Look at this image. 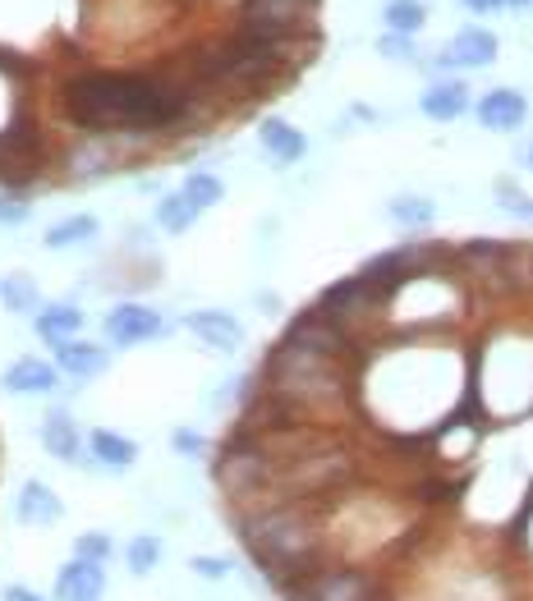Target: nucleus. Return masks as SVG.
I'll list each match as a JSON object with an SVG mask.
<instances>
[{
	"instance_id": "nucleus-1",
	"label": "nucleus",
	"mask_w": 533,
	"mask_h": 601,
	"mask_svg": "<svg viewBox=\"0 0 533 601\" xmlns=\"http://www.w3.org/2000/svg\"><path fill=\"white\" fill-rule=\"evenodd\" d=\"M70 116L87 129H162L180 116V97L133 74H87L70 83Z\"/></svg>"
},
{
	"instance_id": "nucleus-2",
	"label": "nucleus",
	"mask_w": 533,
	"mask_h": 601,
	"mask_svg": "<svg viewBox=\"0 0 533 601\" xmlns=\"http://www.w3.org/2000/svg\"><path fill=\"white\" fill-rule=\"evenodd\" d=\"M244 542H249L253 561L276 569V574H318V551L322 538L308 515H299L295 505H276V509H262V515L244 519Z\"/></svg>"
},
{
	"instance_id": "nucleus-3",
	"label": "nucleus",
	"mask_w": 533,
	"mask_h": 601,
	"mask_svg": "<svg viewBox=\"0 0 533 601\" xmlns=\"http://www.w3.org/2000/svg\"><path fill=\"white\" fill-rule=\"evenodd\" d=\"M276 382V395L291 399V405H327V399L341 395V372H336V359L327 353H313V349H299L285 340L272 363H266Z\"/></svg>"
},
{
	"instance_id": "nucleus-4",
	"label": "nucleus",
	"mask_w": 533,
	"mask_h": 601,
	"mask_svg": "<svg viewBox=\"0 0 533 601\" xmlns=\"http://www.w3.org/2000/svg\"><path fill=\"white\" fill-rule=\"evenodd\" d=\"M299 601H377V584L364 569H318L299 578Z\"/></svg>"
},
{
	"instance_id": "nucleus-5",
	"label": "nucleus",
	"mask_w": 533,
	"mask_h": 601,
	"mask_svg": "<svg viewBox=\"0 0 533 601\" xmlns=\"http://www.w3.org/2000/svg\"><path fill=\"white\" fill-rule=\"evenodd\" d=\"M266 478H272V459L262 450H249V445H230L226 459L216 464V482L226 486L230 496H253Z\"/></svg>"
},
{
	"instance_id": "nucleus-6",
	"label": "nucleus",
	"mask_w": 533,
	"mask_h": 601,
	"mask_svg": "<svg viewBox=\"0 0 533 601\" xmlns=\"http://www.w3.org/2000/svg\"><path fill=\"white\" fill-rule=\"evenodd\" d=\"M162 330H166L162 313H152V308H143V303H120L116 313L106 317V336L116 340L120 349L143 345V340H157Z\"/></svg>"
},
{
	"instance_id": "nucleus-7",
	"label": "nucleus",
	"mask_w": 533,
	"mask_h": 601,
	"mask_svg": "<svg viewBox=\"0 0 533 601\" xmlns=\"http://www.w3.org/2000/svg\"><path fill=\"white\" fill-rule=\"evenodd\" d=\"M291 345L299 349H313V353H327V359H341V353L350 349V336H345V326L331 322L322 308L318 313H304L295 326H291V336H285Z\"/></svg>"
},
{
	"instance_id": "nucleus-8",
	"label": "nucleus",
	"mask_w": 533,
	"mask_h": 601,
	"mask_svg": "<svg viewBox=\"0 0 533 601\" xmlns=\"http://www.w3.org/2000/svg\"><path fill=\"white\" fill-rule=\"evenodd\" d=\"M474 116H478L483 129L510 133V129H520V124H524L529 101L516 93V87H493V93H483V101L474 106Z\"/></svg>"
},
{
	"instance_id": "nucleus-9",
	"label": "nucleus",
	"mask_w": 533,
	"mask_h": 601,
	"mask_svg": "<svg viewBox=\"0 0 533 601\" xmlns=\"http://www.w3.org/2000/svg\"><path fill=\"white\" fill-rule=\"evenodd\" d=\"M493 60H497V37L487 28H464L441 51V64H451V70H483Z\"/></svg>"
},
{
	"instance_id": "nucleus-10",
	"label": "nucleus",
	"mask_w": 533,
	"mask_h": 601,
	"mask_svg": "<svg viewBox=\"0 0 533 601\" xmlns=\"http://www.w3.org/2000/svg\"><path fill=\"white\" fill-rule=\"evenodd\" d=\"M102 588H106V569L97 561H79L74 555V561L56 574V597L60 601H97Z\"/></svg>"
},
{
	"instance_id": "nucleus-11",
	"label": "nucleus",
	"mask_w": 533,
	"mask_h": 601,
	"mask_svg": "<svg viewBox=\"0 0 533 601\" xmlns=\"http://www.w3.org/2000/svg\"><path fill=\"white\" fill-rule=\"evenodd\" d=\"M185 326L212 349H239L244 345V326L230 313H216V308H198V313L185 317Z\"/></svg>"
},
{
	"instance_id": "nucleus-12",
	"label": "nucleus",
	"mask_w": 533,
	"mask_h": 601,
	"mask_svg": "<svg viewBox=\"0 0 533 601\" xmlns=\"http://www.w3.org/2000/svg\"><path fill=\"white\" fill-rule=\"evenodd\" d=\"M258 139H262V147L272 152V161H281V166H295L304 152H308V139L295 129V124H285V120H262V129H258Z\"/></svg>"
},
{
	"instance_id": "nucleus-13",
	"label": "nucleus",
	"mask_w": 533,
	"mask_h": 601,
	"mask_svg": "<svg viewBox=\"0 0 533 601\" xmlns=\"http://www.w3.org/2000/svg\"><path fill=\"white\" fill-rule=\"evenodd\" d=\"M418 106H424L428 120H460L464 110H470V87L464 83H433L424 97H418Z\"/></svg>"
},
{
	"instance_id": "nucleus-14",
	"label": "nucleus",
	"mask_w": 533,
	"mask_h": 601,
	"mask_svg": "<svg viewBox=\"0 0 533 601\" xmlns=\"http://www.w3.org/2000/svg\"><path fill=\"white\" fill-rule=\"evenodd\" d=\"M56 363H60V372H70V376H97V372H106V349L87 345V340H60L56 345Z\"/></svg>"
},
{
	"instance_id": "nucleus-15",
	"label": "nucleus",
	"mask_w": 533,
	"mask_h": 601,
	"mask_svg": "<svg viewBox=\"0 0 533 601\" xmlns=\"http://www.w3.org/2000/svg\"><path fill=\"white\" fill-rule=\"evenodd\" d=\"M5 390H14V395H47V390H56V368L42 363V359H19L5 372Z\"/></svg>"
},
{
	"instance_id": "nucleus-16",
	"label": "nucleus",
	"mask_w": 533,
	"mask_h": 601,
	"mask_svg": "<svg viewBox=\"0 0 533 601\" xmlns=\"http://www.w3.org/2000/svg\"><path fill=\"white\" fill-rule=\"evenodd\" d=\"M19 519L24 524H56L60 519V496L47 482H24V492H19Z\"/></svg>"
},
{
	"instance_id": "nucleus-17",
	"label": "nucleus",
	"mask_w": 533,
	"mask_h": 601,
	"mask_svg": "<svg viewBox=\"0 0 533 601\" xmlns=\"http://www.w3.org/2000/svg\"><path fill=\"white\" fill-rule=\"evenodd\" d=\"M33 326H37V336H42V340L60 345V340H70L74 330L83 326V313H79L74 303H51V308H42V313L33 317Z\"/></svg>"
},
{
	"instance_id": "nucleus-18",
	"label": "nucleus",
	"mask_w": 533,
	"mask_h": 601,
	"mask_svg": "<svg viewBox=\"0 0 533 601\" xmlns=\"http://www.w3.org/2000/svg\"><path fill=\"white\" fill-rule=\"evenodd\" d=\"M42 445H47L60 464H74L79 459V428L64 413H51L47 422H42Z\"/></svg>"
},
{
	"instance_id": "nucleus-19",
	"label": "nucleus",
	"mask_w": 533,
	"mask_h": 601,
	"mask_svg": "<svg viewBox=\"0 0 533 601\" xmlns=\"http://www.w3.org/2000/svg\"><path fill=\"white\" fill-rule=\"evenodd\" d=\"M93 455L106 464V469H129L139 459V445L120 432H93Z\"/></svg>"
},
{
	"instance_id": "nucleus-20",
	"label": "nucleus",
	"mask_w": 533,
	"mask_h": 601,
	"mask_svg": "<svg viewBox=\"0 0 533 601\" xmlns=\"http://www.w3.org/2000/svg\"><path fill=\"white\" fill-rule=\"evenodd\" d=\"M87 239H97V216H64L47 230V249H74Z\"/></svg>"
},
{
	"instance_id": "nucleus-21",
	"label": "nucleus",
	"mask_w": 533,
	"mask_h": 601,
	"mask_svg": "<svg viewBox=\"0 0 533 601\" xmlns=\"http://www.w3.org/2000/svg\"><path fill=\"white\" fill-rule=\"evenodd\" d=\"M198 216H203V212H198L185 193H170V197H162V203H157V226L166 235H185Z\"/></svg>"
},
{
	"instance_id": "nucleus-22",
	"label": "nucleus",
	"mask_w": 533,
	"mask_h": 601,
	"mask_svg": "<svg viewBox=\"0 0 533 601\" xmlns=\"http://www.w3.org/2000/svg\"><path fill=\"white\" fill-rule=\"evenodd\" d=\"M387 28L395 33V37H414L418 28H424V5H418V0H391V5H387Z\"/></svg>"
},
{
	"instance_id": "nucleus-23",
	"label": "nucleus",
	"mask_w": 533,
	"mask_h": 601,
	"mask_svg": "<svg viewBox=\"0 0 533 601\" xmlns=\"http://www.w3.org/2000/svg\"><path fill=\"white\" fill-rule=\"evenodd\" d=\"M391 220H395V226H405V230L433 226V203H428V197L405 193V197H395V203H391Z\"/></svg>"
},
{
	"instance_id": "nucleus-24",
	"label": "nucleus",
	"mask_w": 533,
	"mask_h": 601,
	"mask_svg": "<svg viewBox=\"0 0 533 601\" xmlns=\"http://www.w3.org/2000/svg\"><path fill=\"white\" fill-rule=\"evenodd\" d=\"M180 193L189 197V203H193L198 212H208V207H216L221 197H226V189H221V180H216V175H203V170H198V175H189Z\"/></svg>"
},
{
	"instance_id": "nucleus-25",
	"label": "nucleus",
	"mask_w": 533,
	"mask_h": 601,
	"mask_svg": "<svg viewBox=\"0 0 533 601\" xmlns=\"http://www.w3.org/2000/svg\"><path fill=\"white\" fill-rule=\"evenodd\" d=\"M162 561V538H152V532H139V538L129 542V574H152Z\"/></svg>"
},
{
	"instance_id": "nucleus-26",
	"label": "nucleus",
	"mask_w": 533,
	"mask_h": 601,
	"mask_svg": "<svg viewBox=\"0 0 533 601\" xmlns=\"http://www.w3.org/2000/svg\"><path fill=\"white\" fill-rule=\"evenodd\" d=\"M0 295H5L10 313H37V289L28 276H5L0 280Z\"/></svg>"
},
{
	"instance_id": "nucleus-27",
	"label": "nucleus",
	"mask_w": 533,
	"mask_h": 601,
	"mask_svg": "<svg viewBox=\"0 0 533 601\" xmlns=\"http://www.w3.org/2000/svg\"><path fill=\"white\" fill-rule=\"evenodd\" d=\"M497 197H501V207H506L510 216H520V220H529V226H533V197H529L524 189H516L510 180H501V184H497Z\"/></svg>"
},
{
	"instance_id": "nucleus-28",
	"label": "nucleus",
	"mask_w": 533,
	"mask_h": 601,
	"mask_svg": "<svg viewBox=\"0 0 533 601\" xmlns=\"http://www.w3.org/2000/svg\"><path fill=\"white\" fill-rule=\"evenodd\" d=\"M74 555H79V561H106V555H110V538H102V532H83V538L74 542Z\"/></svg>"
},
{
	"instance_id": "nucleus-29",
	"label": "nucleus",
	"mask_w": 533,
	"mask_h": 601,
	"mask_svg": "<svg viewBox=\"0 0 533 601\" xmlns=\"http://www.w3.org/2000/svg\"><path fill=\"white\" fill-rule=\"evenodd\" d=\"M189 569H193L198 578H212V584H216V578L230 574V561H221V555H193Z\"/></svg>"
},
{
	"instance_id": "nucleus-30",
	"label": "nucleus",
	"mask_w": 533,
	"mask_h": 601,
	"mask_svg": "<svg viewBox=\"0 0 533 601\" xmlns=\"http://www.w3.org/2000/svg\"><path fill=\"white\" fill-rule=\"evenodd\" d=\"M377 51H382L387 60H410L414 56V47H410V37H382V41H377Z\"/></svg>"
},
{
	"instance_id": "nucleus-31",
	"label": "nucleus",
	"mask_w": 533,
	"mask_h": 601,
	"mask_svg": "<svg viewBox=\"0 0 533 601\" xmlns=\"http://www.w3.org/2000/svg\"><path fill=\"white\" fill-rule=\"evenodd\" d=\"M170 445H175V450H180V455H203V450H208V441L198 436V432H175V436H170Z\"/></svg>"
},
{
	"instance_id": "nucleus-32",
	"label": "nucleus",
	"mask_w": 533,
	"mask_h": 601,
	"mask_svg": "<svg viewBox=\"0 0 533 601\" xmlns=\"http://www.w3.org/2000/svg\"><path fill=\"white\" fill-rule=\"evenodd\" d=\"M24 216H28V203H19V197H0V226H19Z\"/></svg>"
},
{
	"instance_id": "nucleus-33",
	"label": "nucleus",
	"mask_w": 533,
	"mask_h": 601,
	"mask_svg": "<svg viewBox=\"0 0 533 601\" xmlns=\"http://www.w3.org/2000/svg\"><path fill=\"white\" fill-rule=\"evenodd\" d=\"M5 601H47V597L33 592V588H19V584H10V588H5Z\"/></svg>"
},
{
	"instance_id": "nucleus-34",
	"label": "nucleus",
	"mask_w": 533,
	"mask_h": 601,
	"mask_svg": "<svg viewBox=\"0 0 533 601\" xmlns=\"http://www.w3.org/2000/svg\"><path fill=\"white\" fill-rule=\"evenodd\" d=\"M464 5H470L474 14H493V10H501L506 0H464Z\"/></svg>"
},
{
	"instance_id": "nucleus-35",
	"label": "nucleus",
	"mask_w": 533,
	"mask_h": 601,
	"mask_svg": "<svg viewBox=\"0 0 533 601\" xmlns=\"http://www.w3.org/2000/svg\"><path fill=\"white\" fill-rule=\"evenodd\" d=\"M506 5H533V0H506Z\"/></svg>"
},
{
	"instance_id": "nucleus-36",
	"label": "nucleus",
	"mask_w": 533,
	"mask_h": 601,
	"mask_svg": "<svg viewBox=\"0 0 533 601\" xmlns=\"http://www.w3.org/2000/svg\"><path fill=\"white\" fill-rule=\"evenodd\" d=\"M529 166H533V147H529Z\"/></svg>"
}]
</instances>
